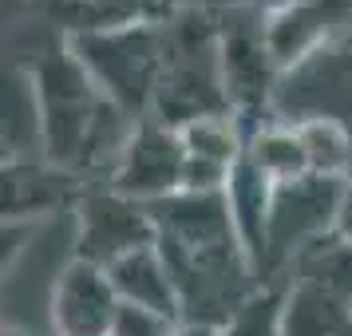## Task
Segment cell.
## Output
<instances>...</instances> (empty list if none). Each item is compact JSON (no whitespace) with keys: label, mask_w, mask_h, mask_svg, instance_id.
<instances>
[{"label":"cell","mask_w":352,"mask_h":336,"mask_svg":"<svg viewBox=\"0 0 352 336\" xmlns=\"http://www.w3.org/2000/svg\"><path fill=\"white\" fill-rule=\"evenodd\" d=\"M159 225V254L178 285L182 324L222 328L257 285L254 257L245 254L234 214L222 194H175L151 206Z\"/></svg>","instance_id":"1"},{"label":"cell","mask_w":352,"mask_h":336,"mask_svg":"<svg viewBox=\"0 0 352 336\" xmlns=\"http://www.w3.org/2000/svg\"><path fill=\"white\" fill-rule=\"evenodd\" d=\"M162 52L166 60L151 119L182 131L210 115H230L218 52V12L175 4L170 16L162 20Z\"/></svg>","instance_id":"2"},{"label":"cell","mask_w":352,"mask_h":336,"mask_svg":"<svg viewBox=\"0 0 352 336\" xmlns=\"http://www.w3.org/2000/svg\"><path fill=\"white\" fill-rule=\"evenodd\" d=\"M76 60L87 67L107 103L131 119H146L155 107V91L162 80V24H131L111 32H91L67 40Z\"/></svg>","instance_id":"3"},{"label":"cell","mask_w":352,"mask_h":336,"mask_svg":"<svg viewBox=\"0 0 352 336\" xmlns=\"http://www.w3.org/2000/svg\"><path fill=\"white\" fill-rule=\"evenodd\" d=\"M218 52H222V83L230 115L250 131L273 119V96L281 80V64L270 48L265 16L254 12H218Z\"/></svg>","instance_id":"4"},{"label":"cell","mask_w":352,"mask_h":336,"mask_svg":"<svg viewBox=\"0 0 352 336\" xmlns=\"http://www.w3.org/2000/svg\"><path fill=\"white\" fill-rule=\"evenodd\" d=\"M344 194H349V182L320 178V175H305V178H293V182L273 186L261 281L285 277L289 265H293V257L301 254V249H309L324 234H333Z\"/></svg>","instance_id":"5"},{"label":"cell","mask_w":352,"mask_h":336,"mask_svg":"<svg viewBox=\"0 0 352 336\" xmlns=\"http://www.w3.org/2000/svg\"><path fill=\"white\" fill-rule=\"evenodd\" d=\"M273 119L293 127L313 119H333L352 127V36L324 44L313 56H305L301 64L281 71Z\"/></svg>","instance_id":"6"},{"label":"cell","mask_w":352,"mask_h":336,"mask_svg":"<svg viewBox=\"0 0 352 336\" xmlns=\"http://www.w3.org/2000/svg\"><path fill=\"white\" fill-rule=\"evenodd\" d=\"M76 218V257L99 269H111L115 261L139 254L146 245H159V225L151 206L123 198L111 186H87L72 210Z\"/></svg>","instance_id":"7"},{"label":"cell","mask_w":352,"mask_h":336,"mask_svg":"<svg viewBox=\"0 0 352 336\" xmlns=\"http://www.w3.org/2000/svg\"><path fill=\"white\" fill-rule=\"evenodd\" d=\"M182 170H186L182 135L146 115V119L135 123V135H131L119 166L107 178V186L119 190L123 198L155 206V202H166V198L182 194Z\"/></svg>","instance_id":"8"},{"label":"cell","mask_w":352,"mask_h":336,"mask_svg":"<svg viewBox=\"0 0 352 336\" xmlns=\"http://www.w3.org/2000/svg\"><path fill=\"white\" fill-rule=\"evenodd\" d=\"M119 313H123V301L107 269L80 257L60 273L48 301L52 336H115Z\"/></svg>","instance_id":"9"},{"label":"cell","mask_w":352,"mask_h":336,"mask_svg":"<svg viewBox=\"0 0 352 336\" xmlns=\"http://www.w3.org/2000/svg\"><path fill=\"white\" fill-rule=\"evenodd\" d=\"M87 186L44 159L4 162V222H48L72 214Z\"/></svg>","instance_id":"10"},{"label":"cell","mask_w":352,"mask_h":336,"mask_svg":"<svg viewBox=\"0 0 352 336\" xmlns=\"http://www.w3.org/2000/svg\"><path fill=\"white\" fill-rule=\"evenodd\" d=\"M270 48L281 71L301 64L317 48L352 36V0H297L293 8L265 20Z\"/></svg>","instance_id":"11"},{"label":"cell","mask_w":352,"mask_h":336,"mask_svg":"<svg viewBox=\"0 0 352 336\" xmlns=\"http://www.w3.org/2000/svg\"><path fill=\"white\" fill-rule=\"evenodd\" d=\"M170 8L175 0H44L48 24H56L64 40L131 28V24H162Z\"/></svg>","instance_id":"12"},{"label":"cell","mask_w":352,"mask_h":336,"mask_svg":"<svg viewBox=\"0 0 352 336\" xmlns=\"http://www.w3.org/2000/svg\"><path fill=\"white\" fill-rule=\"evenodd\" d=\"M107 277H111L115 293H119V301L127 309H146V313H159V317L182 324L178 285L170 277V269H166V261H162L159 245H146L139 254L115 261L107 269Z\"/></svg>","instance_id":"13"},{"label":"cell","mask_w":352,"mask_h":336,"mask_svg":"<svg viewBox=\"0 0 352 336\" xmlns=\"http://www.w3.org/2000/svg\"><path fill=\"white\" fill-rule=\"evenodd\" d=\"M226 202L234 214V229H238L245 254L254 257L257 273L265 265V229H270V206H273V182L261 170H254L250 162L241 159L230 175L226 186Z\"/></svg>","instance_id":"14"},{"label":"cell","mask_w":352,"mask_h":336,"mask_svg":"<svg viewBox=\"0 0 352 336\" xmlns=\"http://www.w3.org/2000/svg\"><path fill=\"white\" fill-rule=\"evenodd\" d=\"M245 162L254 170H261L273 186L309 175V155H305L301 131L293 127V123H281V119H270L257 131H250V139H245Z\"/></svg>","instance_id":"15"},{"label":"cell","mask_w":352,"mask_h":336,"mask_svg":"<svg viewBox=\"0 0 352 336\" xmlns=\"http://www.w3.org/2000/svg\"><path fill=\"white\" fill-rule=\"evenodd\" d=\"M349 320L352 309L329 289L285 277V336H340Z\"/></svg>","instance_id":"16"},{"label":"cell","mask_w":352,"mask_h":336,"mask_svg":"<svg viewBox=\"0 0 352 336\" xmlns=\"http://www.w3.org/2000/svg\"><path fill=\"white\" fill-rule=\"evenodd\" d=\"M285 277L329 289L336 301H344L352 309V245L344 238H336V229L293 257Z\"/></svg>","instance_id":"17"},{"label":"cell","mask_w":352,"mask_h":336,"mask_svg":"<svg viewBox=\"0 0 352 336\" xmlns=\"http://www.w3.org/2000/svg\"><path fill=\"white\" fill-rule=\"evenodd\" d=\"M218 336H285V277L261 281L226 317Z\"/></svg>","instance_id":"18"},{"label":"cell","mask_w":352,"mask_h":336,"mask_svg":"<svg viewBox=\"0 0 352 336\" xmlns=\"http://www.w3.org/2000/svg\"><path fill=\"white\" fill-rule=\"evenodd\" d=\"M297 131H301L305 155H309V175L349 182V175H352V127L349 123L313 119V123H301Z\"/></svg>","instance_id":"19"},{"label":"cell","mask_w":352,"mask_h":336,"mask_svg":"<svg viewBox=\"0 0 352 336\" xmlns=\"http://www.w3.org/2000/svg\"><path fill=\"white\" fill-rule=\"evenodd\" d=\"M178 135L186 143V155H194V159H210V162H222V166H238L245 159V131H241L234 115L198 119L190 127H182Z\"/></svg>","instance_id":"20"},{"label":"cell","mask_w":352,"mask_h":336,"mask_svg":"<svg viewBox=\"0 0 352 336\" xmlns=\"http://www.w3.org/2000/svg\"><path fill=\"white\" fill-rule=\"evenodd\" d=\"M178 320H166L159 313H146V309H127L119 313V324H115V336H175Z\"/></svg>","instance_id":"21"},{"label":"cell","mask_w":352,"mask_h":336,"mask_svg":"<svg viewBox=\"0 0 352 336\" xmlns=\"http://www.w3.org/2000/svg\"><path fill=\"white\" fill-rule=\"evenodd\" d=\"M175 4H194V8H210V12H254V16H277L293 8L297 0H175Z\"/></svg>","instance_id":"22"},{"label":"cell","mask_w":352,"mask_h":336,"mask_svg":"<svg viewBox=\"0 0 352 336\" xmlns=\"http://www.w3.org/2000/svg\"><path fill=\"white\" fill-rule=\"evenodd\" d=\"M336 238H344L352 245V190L344 194V202H340V214H336Z\"/></svg>","instance_id":"23"},{"label":"cell","mask_w":352,"mask_h":336,"mask_svg":"<svg viewBox=\"0 0 352 336\" xmlns=\"http://www.w3.org/2000/svg\"><path fill=\"white\" fill-rule=\"evenodd\" d=\"M4 336H36V333H28V328H4Z\"/></svg>","instance_id":"24"},{"label":"cell","mask_w":352,"mask_h":336,"mask_svg":"<svg viewBox=\"0 0 352 336\" xmlns=\"http://www.w3.org/2000/svg\"><path fill=\"white\" fill-rule=\"evenodd\" d=\"M340 336H352V320H349V328H344V333H340Z\"/></svg>","instance_id":"25"},{"label":"cell","mask_w":352,"mask_h":336,"mask_svg":"<svg viewBox=\"0 0 352 336\" xmlns=\"http://www.w3.org/2000/svg\"><path fill=\"white\" fill-rule=\"evenodd\" d=\"M349 190H352V175H349Z\"/></svg>","instance_id":"26"}]
</instances>
